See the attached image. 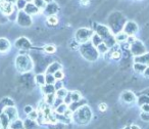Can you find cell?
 <instances>
[{"label":"cell","mask_w":149,"mask_h":129,"mask_svg":"<svg viewBox=\"0 0 149 129\" xmlns=\"http://www.w3.org/2000/svg\"><path fill=\"white\" fill-rule=\"evenodd\" d=\"M32 111H33V108H32V106H26L25 108H24V112L27 113V114H30Z\"/></svg>","instance_id":"40"},{"label":"cell","mask_w":149,"mask_h":129,"mask_svg":"<svg viewBox=\"0 0 149 129\" xmlns=\"http://www.w3.org/2000/svg\"><path fill=\"white\" fill-rule=\"evenodd\" d=\"M3 113H5V114L7 115V117H8L10 121H15V120H17V111L13 106L4 107Z\"/></svg>","instance_id":"6"},{"label":"cell","mask_w":149,"mask_h":129,"mask_svg":"<svg viewBox=\"0 0 149 129\" xmlns=\"http://www.w3.org/2000/svg\"><path fill=\"white\" fill-rule=\"evenodd\" d=\"M15 66H17V69L19 72H28L32 69L33 67V62L32 60L29 56L26 55H19L15 60Z\"/></svg>","instance_id":"1"},{"label":"cell","mask_w":149,"mask_h":129,"mask_svg":"<svg viewBox=\"0 0 149 129\" xmlns=\"http://www.w3.org/2000/svg\"><path fill=\"white\" fill-rule=\"evenodd\" d=\"M9 118L5 113H1L0 114V125L2 127V129H7L9 127Z\"/></svg>","instance_id":"11"},{"label":"cell","mask_w":149,"mask_h":129,"mask_svg":"<svg viewBox=\"0 0 149 129\" xmlns=\"http://www.w3.org/2000/svg\"><path fill=\"white\" fill-rule=\"evenodd\" d=\"M141 110L143 111V112H147L149 113V104H144L141 106Z\"/></svg>","instance_id":"39"},{"label":"cell","mask_w":149,"mask_h":129,"mask_svg":"<svg viewBox=\"0 0 149 129\" xmlns=\"http://www.w3.org/2000/svg\"><path fill=\"white\" fill-rule=\"evenodd\" d=\"M26 9H27L26 11H27L28 13H31V15H36V13H38V11H38L39 8H38L35 4H33V5L28 4V6H27V8H26Z\"/></svg>","instance_id":"22"},{"label":"cell","mask_w":149,"mask_h":129,"mask_svg":"<svg viewBox=\"0 0 149 129\" xmlns=\"http://www.w3.org/2000/svg\"><path fill=\"white\" fill-rule=\"evenodd\" d=\"M0 1H1V0H0Z\"/></svg>","instance_id":"49"},{"label":"cell","mask_w":149,"mask_h":129,"mask_svg":"<svg viewBox=\"0 0 149 129\" xmlns=\"http://www.w3.org/2000/svg\"><path fill=\"white\" fill-rule=\"evenodd\" d=\"M45 79H46V84H54L56 81L53 74H47L45 76Z\"/></svg>","instance_id":"25"},{"label":"cell","mask_w":149,"mask_h":129,"mask_svg":"<svg viewBox=\"0 0 149 129\" xmlns=\"http://www.w3.org/2000/svg\"><path fill=\"white\" fill-rule=\"evenodd\" d=\"M68 109V106L66 104H64V102H62L60 106H58L57 108L55 109V111H56V113L57 114H59V115H63L64 113H65V111Z\"/></svg>","instance_id":"19"},{"label":"cell","mask_w":149,"mask_h":129,"mask_svg":"<svg viewBox=\"0 0 149 129\" xmlns=\"http://www.w3.org/2000/svg\"><path fill=\"white\" fill-rule=\"evenodd\" d=\"M17 4V7L19 9L24 8L26 6V0H17V2H15Z\"/></svg>","instance_id":"36"},{"label":"cell","mask_w":149,"mask_h":129,"mask_svg":"<svg viewBox=\"0 0 149 129\" xmlns=\"http://www.w3.org/2000/svg\"><path fill=\"white\" fill-rule=\"evenodd\" d=\"M60 68H61V66L58 62H53L47 68V74H54L56 71L60 70Z\"/></svg>","instance_id":"16"},{"label":"cell","mask_w":149,"mask_h":129,"mask_svg":"<svg viewBox=\"0 0 149 129\" xmlns=\"http://www.w3.org/2000/svg\"><path fill=\"white\" fill-rule=\"evenodd\" d=\"M124 129H131V126H126Z\"/></svg>","instance_id":"46"},{"label":"cell","mask_w":149,"mask_h":129,"mask_svg":"<svg viewBox=\"0 0 149 129\" xmlns=\"http://www.w3.org/2000/svg\"><path fill=\"white\" fill-rule=\"evenodd\" d=\"M56 50L55 46L54 45H47L45 47V51L46 52H49V53H52V52H54Z\"/></svg>","instance_id":"33"},{"label":"cell","mask_w":149,"mask_h":129,"mask_svg":"<svg viewBox=\"0 0 149 129\" xmlns=\"http://www.w3.org/2000/svg\"><path fill=\"white\" fill-rule=\"evenodd\" d=\"M140 117L143 121H145V122H149V113H147V112L141 113Z\"/></svg>","instance_id":"32"},{"label":"cell","mask_w":149,"mask_h":129,"mask_svg":"<svg viewBox=\"0 0 149 129\" xmlns=\"http://www.w3.org/2000/svg\"><path fill=\"white\" fill-rule=\"evenodd\" d=\"M62 100H63V98L56 97V98H55V100H54V102H53V107H54V108L56 109L58 106H60V104H62Z\"/></svg>","instance_id":"35"},{"label":"cell","mask_w":149,"mask_h":129,"mask_svg":"<svg viewBox=\"0 0 149 129\" xmlns=\"http://www.w3.org/2000/svg\"><path fill=\"white\" fill-rule=\"evenodd\" d=\"M143 74H144V76L146 78H149V67H146V69H145V71L143 72Z\"/></svg>","instance_id":"41"},{"label":"cell","mask_w":149,"mask_h":129,"mask_svg":"<svg viewBox=\"0 0 149 129\" xmlns=\"http://www.w3.org/2000/svg\"><path fill=\"white\" fill-rule=\"evenodd\" d=\"M28 117H29L30 120L35 121V120H37V119H38V117H39V115H38V112H36L35 110H33L31 113H30V114H28Z\"/></svg>","instance_id":"28"},{"label":"cell","mask_w":149,"mask_h":129,"mask_svg":"<svg viewBox=\"0 0 149 129\" xmlns=\"http://www.w3.org/2000/svg\"><path fill=\"white\" fill-rule=\"evenodd\" d=\"M68 93V91L65 89V88H60V89H58V90H56V92H55V95H56V97H59V98H64L66 96V94Z\"/></svg>","instance_id":"20"},{"label":"cell","mask_w":149,"mask_h":129,"mask_svg":"<svg viewBox=\"0 0 149 129\" xmlns=\"http://www.w3.org/2000/svg\"><path fill=\"white\" fill-rule=\"evenodd\" d=\"M78 114H79L80 122L81 123H87L91 119V111L87 107H81Z\"/></svg>","instance_id":"4"},{"label":"cell","mask_w":149,"mask_h":129,"mask_svg":"<svg viewBox=\"0 0 149 129\" xmlns=\"http://www.w3.org/2000/svg\"><path fill=\"white\" fill-rule=\"evenodd\" d=\"M70 96H72V102H79L81 100V93L79 91H74L70 92Z\"/></svg>","instance_id":"26"},{"label":"cell","mask_w":149,"mask_h":129,"mask_svg":"<svg viewBox=\"0 0 149 129\" xmlns=\"http://www.w3.org/2000/svg\"><path fill=\"white\" fill-rule=\"evenodd\" d=\"M134 62H141V64H149V53H146V52H145V53L141 54V55L135 56Z\"/></svg>","instance_id":"12"},{"label":"cell","mask_w":149,"mask_h":129,"mask_svg":"<svg viewBox=\"0 0 149 129\" xmlns=\"http://www.w3.org/2000/svg\"><path fill=\"white\" fill-rule=\"evenodd\" d=\"M55 93H51V94H48L47 97H46V104H53L54 100H55Z\"/></svg>","instance_id":"27"},{"label":"cell","mask_w":149,"mask_h":129,"mask_svg":"<svg viewBox=\"0 0 149 129\" xmlns=\"http://www.w3.org/2000/svg\"><path fill=\"white\" fill-rule=\"evenodd\" d=\"M127 38H128V35H127L125 32H120L118 33V35L116 36V40L118 42H124V41H127Z\"/></svg>","instance_id":"23"},{"label":"cell","mask_w":149,"mask_h":129,"mask_svg":"<svg viewBox=\"0 0 149 129\" xmlns=\"http://www.w3.org/2000/svg\"><path fill=\"white\" fill-rule=\"evenodd\" d=\"M82 4H83V5L89 4V0H82Z\"/></svg>","instance_id":"44"},{"label":"cell","mask_w":149,"mask_h":129,"mask_svg":"<svg viewBox=\"0 0 149 129\" xmlns=\"http://www.w3.org/2000/svg\"><path fill=\"white\" fill-rule=\"evenodd\" d=\"M64 100V104H66L68 106L70 104H72V96H70V92H68V94H66V96L63 98Z\"/></svg>","instance_id":"34"},{"label":"cell","mask_w":149,"mask_h":129,"mask_svg":"<svg viewBox=\"0 0 149 129\" xmlns=\"http://www.w3.org/2000/svg\"><path fill=\"white\" fill-rule=\"evenodd\" d=\"M99 108H100V111H105L106 108H107V106H106L105 104H101L99 106Z\"/></svg>","instance_id":"42"},{"label":"cell","mask_w":149,"mask_h":129,"mask_svg":"<svg viewBox=\"0 0 149 129\" xmlns=\"http://www.w3.org/2000/svg\"><path fill=\"white\" fill-rule=\"evenodd\" d=\"M92 31L90 29H85V28H82V29L78 30V32L76 33V38L79 42L81 43H85L87 42L90 38H92Z\"/></svg>","instance_id":"2"},{"label":"cell","mask_w":149,"mask_h":129,"mask_svg":"<svg viewBox=\"0 0 149 129\" xmlns=\"http://www.w3.org/2000/svg\"><path fill=\"white\" fill-rule=\"evenodd\" d=\"M0 11L3 13H6V15H9L15 11V8H13V5L11 3L7 2L6 0H1L0 1Z\"/></svg>","instance_id":"7"},{"label":"cell","mask_w":149,"mask_h":129,"mask_svg":"<svg viewBox=\"0 0 149 129\" xmlns=\"http://www.w3.org/2000/svg\"><path fill=\"white\" fill-rule=\"evenodd\" d=\"M131 51H132V53L134 54L135 56H137V55H141V54L145 53L146 48L143 45L142 42L138 41V40H135V41L131 44Z\"/></svg>","instance_id":"3"},{"label":"cell","mask_w":149,"mask_h":129,"mask_svg":"<svg viewBox=\"0 0 149 129\" xmlns=\"http://www.w3.org/2000/svg\"><path fill=\"white\" fill-rule=\"evenodd\" d=\"M53 75H54V77H55L56 80H61L62 78L64 77V74L62 73L61 70H58V71H56L55 73L53 74Z\"/></svg>","instance_id":"29"},{"label":"cell","mask_w":149,"mask_h":129,"mask_svg":"<svg viewBox=\"0 0 149 129\" xmlns=\"http://www.w3.org/2000/svg\"><path fill=\"white\" fill-rule=\"evenodd\" d=\"M34 4H35L38 8H43V7H45V1H44V0H35Z\"/></svg>","instance_id":"30"},{"label":"cell","mask_w":149,"mask_h":129,"mask_svg":"<svg viewBox=\"0 0 149 129\" xmlns=\"http://www.w3.org/2000/svg\"><path fill=\"white\" fill-rule=\"evenodd\" d=\"M137 31H138V26L134 22H128L124 27V32L128 36L135 35L137 33Z\"/></svg>","instance_id":"5"},{"label":"cell","mask_w":149,"mask_h":129,"mask_svg":"<svg viewBox=\"0 0 149 129\" xmlns=\"http://www.w3.org/2000/svg\"><path fill=\"white\" fill-rule=\"evenodd\" d=\"M149 104V97H147V96H141L140 98H139V104Z\"/></svg>","instance_id":"31"},{"label":"cell","mask_w":149,"mask_h":129,"mask_svg":"<svg viewBox=\"0 0 149 129\" xmlns=\"http://www.w3.org/2000/svg\"><path fill=\"white\" fill-rule=\"evenodd\" d=\"M120 97H122V100H124L125 102H127V104H132V102H136V96H135V94L133 93L132 91H129V90L123 92Z\"/></svg>","instance_id":"8"},{"label":"cell","mask_w":149,"mask_h":129,"mask_svg":"<svg viewBox=\"0 0 149 129\" xmlns=\"http://www.w3.org/2000/svg\"><path fill=\"white\" fill-rule=\"evenodd\" d=\"M97 50L98 52H100V53H106V52L108 51V46L106 45V43H100L99 45L97 46Z\"/></svg>","instance_id":"24"},{"label":"cell","mask_w":149,"mask_h":129,"mask_svg":"<svg viewBox=\"0 0 149 129\" xmlns=\"http://www.w3.org/2000/svg\"><path fill=\"white\" fill-rule=\"evenodd\" d=\"M7 129H11V128H7Z\"/></svg>","instance_id":"48"},{"label":"cell","mask_w":149,"mask_h":129,"mask_svg":"<svg viewBox=\"0 0 149 129\" xmlns=\"http://www.w3.org/2000/svg\"><path fill=\"white\" fill-rule=\"evenodd\" d=\"M42 91L48 95V94L55 93V87H54L53 84H45V85L42 86Z\"/></svg>","instance_id":"15"},{"label":"cell","mask_w":149,"mask_h":129,"mask_svg":"<svg viewBox=\"0 0 149 129\" xmlns=\"http://www.w3.org/2000/svg\"><path fill=\"white\" fill-rule=\"evenodd\" d=\"M26 1H32V0H26Z\"/></svg>","instance_id":"47"},{"label":"cell","mask_w":149,"mask_h":129,"mask_svg":"<svg viewBox=\"0 0 149 129\" xmlns=\"http://www.w3.org/2000/svg\"><path fill=\"white\" fill-rule=\"evenodd\" d=\"M48 23L51 24V25H55V24H57V18L56 17L48 18Z\"/></svg>","instance_id":"37"},{"label":"cell","mask_w":149,"mask_h":129,"mask_svg":"<svg viewBox=\"0 0 149 129\" xmlns=\"http://www.w3.org/2000/svg\"><path fill=\"white\" fill-rule=\"evenodd\" d=\"M9 128L11 129H24L25 128V124L22 120L17 119L15 121H11L10 125H9Z\"/></svg>","instance_id":"14"},{"label":"cell","mask_w":149,"mask_h":129,"mask_svg":"<svg viewBox=\"0 0 149 129\" xmlns=\"http://www.w3.org/2000/svg\"><path fill=\"white\" fill-rule=\"evenodd\" d=\"M36 83L39 84L40 86H43L46 84V79H45V76L42 75V74H38L37 76H36Z\"/></svg>","instance_id":"21"},{"label":"cell","mask_w":149,"mask_h":129,"mask_svg":"<svg viewBox=\"0 0 149 129\" xmlns=\"http://www.w3.org/2000/svg\"><path fill=\"white\" fill-rule=\"evenodd\" d=\"M15 45H17V47L22 48V49H23V48L24 49H29V48L32 47L30 41L28 39H26V38H19V39H17Z\"/></svg>","instance_id":"10"},{"label":"cell","mask_w":149,"mask_h":129,"mask_svg":"<svg viewBox=\"0 0 149 129\" xmlns=\"http://www.w3.org/2000/svg\"><path fill=\"white\" fill-rule=\"evenodd\" d=\"M10 47V43L5 38H0V52H6L8 51Z\"/></svg>","instance_id":"13"},{"label":"cell","mask_w":149,"mask_h":129,"mask_svg":"<svg viewBox=\"0 0 149 129\" xmlns=\"http://www.w3.org/2000/svg\"><path fill=\"white\" fill-rule=\"evenodd\" d=\"M133 68H134V71L137 73H143L146 69V64H141V62H135Z\"/></svg>","instance_id":"18"},{"label":"cell","mask_w":149,"mask_h":129,"mask_svg":"<svg viewBox=\"0 0 149 129\" xmlns=\"http://www.w3.org/2000/svg\"><path fill=\"white\" fill-rule=\"evenodd\" d=\"M6 1H7V2H9V3H11V4H15L17 0H6Z\"/></svg>","instance_id":"45"},{"label":"cell","mask_w":149,"mask_h":129,"mask_svg":"<svg viewBox=\"0 0 149 129\" xmlns=\"http://www.w3.org/2000/svg\"><path fill=\"white\" fill-rule=\"evenodd\" d=\"M19 24L21 26H23V27H30L32 24V21L27 15L21 13H19Z\"/></svg>","instance_id":"9"},{"label":"cell","mask_w":149,"mask_h":129,"mask_svg":"<svg viewBox=\"0 0 149 129\" xmlns=\"http://www.w3.org/2000/svg\"><path fill=\"white\" fill-rule=\"evenodd\" d=\"M102 42H103V39H102V37L99 34H94V35H92V44H93V46L97 47Z\"/></svg>","instance_id":"17"},{"label":"cell","mask_w":149,"mask_h":129,"mask_svg":"<svg viewBox=\"0 0 149 129\" xmlns=\"http://www.w3.org/2000/svg\"><path fill=\"white\" fill-rule=\"evenodd\" d=\"M54 87H55V90H58V89H60V88H62L63 87L62 82H60L59 80H58V82H55V83H54Z\"/></svg>","instance_id":"38"},{"label":"cell","mask_w":149,"mask_h":129,"mask_svg":"<svg viewBox=\"0 0 149 129\" xmlns=\"http://www.w3.org/2000/svg\"><path fill=\"white\" fill-rule=\"evenodd\" d=\"M131 129H140V127L136 124H133V125H131Z\"/></svg>","instance_id":"43"}]
</instances>
